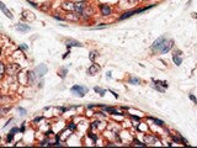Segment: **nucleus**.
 <instances>
[{
    "instance_id": "obj_2",
    "label": "nucleus",
    "mask_w": 197,
    "mask_h": 148,
    "mask_svg": "<svg viewBox=\"0 0 197 148\" xmlns=\"http://www.w3.org/2000/svg\"><path fill=\"white\" fill-rule=\"evenodd\" d=\"M46 73H47V67H46L44 64H40L38 67H36V68H35V71H33V72L30 73L29 79H30L31 82H33L35 78H42Z\"/></svg>"
},
{
    "instance_id": "obj_16",
    "label": "nucleus",
    "mask_w": 197,
    "mask_h": 148,
    "mask_svg": "<svg viewBox=\"0 0 197 148\" xmlns=\"http://www.w3.org/2000/svg\"><path fill=\"white\" fill-rule=\"evenodd\" d=\"M17 131H19L17 128H12V130H11V132L9 133V136H7V142H11V141H12V137H14V135H15Z\"/></svg>"
},
{
    "instance_id": "obj_11",
    "label": "nucleus",
    "mask_w": 197,
    "mask_h": 148,
    "mask_svg": "<svg viewBox=\"0 0 197 148\" xmlns=\"http://www.w3.org/2000/svg\"><path fill=\"white\" fill-rule=\"evenodd\" d=\"M144 140H145V143L147 145H157V143H159V141L157 140L155 137H153V136H145L144 137Z\"/></svg>"
},
{
    "instance_id": "obj_19",
    "label": "nucleus",
    "mask_w": 197,
    "mask_h": 148,
    "mask_svg": "<svg viewBox=\"0 0 197 148\" xmlns=\"http://www.w3.org/2000/svg\"><path fill=\"white\" fill-rule=\"evenodd\" d=\"M95 91H96V92H99V94L101 95V96H104V95H105V90H104V89H101V88H99V86H96V88H95Z\"/></svg>"
},
{
    "instance_id": "obj_26",
    "label": "nucleus",
    "mask_w": 197,
    "mask_h": 148,
    "mask_svg": "<svg viewBox=\"0 0 197 148\" xmlns=\"http://www.w3.org/2000/svg\"><path fill=\"white\" fill-rule=\"evenodd\" d=\"M95 57H96V52H91L90 53V59H91V61H94Z\"/></svg>"
},
{
    "instance_id": "obj_27",
    "label": "nucleus",
    "mask_w": 197,
    "mask_h": 148,
    "mask_svg": "<svg viewBox=\"0 0 197 148\" xmlns=\"http://www.w3.org/2000/svg\"><path fill=\"white\" fill-rule=\"evenodd\" d=\"M190 99H191L192 101H194V103H197V99L195 98V96H194V95H190Z\"/></svg>"
},
{
    "instance_id": "obj_28",
    "label": "nucleus",
    "mask_w": 197,
    "mask_h": 148,
    "mask_svg": "<svg viewBox=\"0 0 197 148\" xmlns=\"http://www.w3.org/2000/svg\"><path fill=\"white\" fill-rule=\"evenodd\" d=\"M19 111L21 112V115H25V112H26V111H25L24 109H19Z\"/></svg>"
},
{
    "instance_id": "obj_10",
    "label": "nucleus",
    "mask_w": 197,
    "mask_h": 148,
    "mask_svg": "<svg viewBox=\"0 0 197 148\" xmlns=\"http://www.w3.org/2000/svg\"><path fill=\"white\" fill-rule=\"evenodd\" d=\"M100 72V66L99 64H93L89 69H88V74H90V75H95L96 73Z\"/></svg>"
},
{
    "instance_id": "obj_29",
    "label": "nucleus",
    "mask_w": 197,
    "mask_h": 148,
    "mask_svg": "<svg viewBox=\"0 0 197 148\" xmlns=\"http://www.w3.org/2000/svg\"><path fill=\"white\" fill-rule=\"evenodd\" d=\"M130 1H132V3H134V1H137V0H130Z\"/></svg>"
},
{
    "instance_id": "obj_20",
    "label": "nucleus",
    "mask_w": 197,
    "mask_h": 148,
    "mask_svg": "<svg viewBox=\"0 0 197 148\" xmlns=\"http://www.w3.org/2000/svg\"><path fill=\"white\" fill-rule=\"evenodd\" d=\"M4 72H5V67H4V64L0 62V78H1V75H3Z\"/></svg>"
},
{
    "instance_id": "obj_9",
    "label": "nucleus",
    "mask_w": 197,
    "mask_h": 148,
    "mask_svg": "<svg viewBox=\"0 0 197 148\" xmlns=\"http://www.w3.org/2000/svg\"><path fill=\"white\" fill-rule=\"evenodd\" d=\"M62 9H63V10H67V11H74L75 10V6H74V4H73V3L65 1V3L62 4Z\"/></svg>"
},
{
    "instance_id": "obj_6",
    "label": "nucleus",
    "mask_w": 197,
    "mask_h": 148,
    "mask_svg": "<svg viewBox=\"0 0 197 148\" xmlns=\"http://www.w3.org/2000/svg\"><path fill=\"white\" fill-rule=\"evenodd\" d=\"M172 59H174V62H175V64H176V66H180V64L182 63L181 51H176V52L174 53V56H172Z\"/></svg>"
},
{
    "instance_id": "obj_3",
    "label": "nucleus",
    "mask_w": 197,
    "mask_h": 148,
    "mask_svg": "<svg viewBox=\"0 0 197 148\" xmlns=\"http://www.w3.org/2000/svg\"><path fill=\"white\" fill-rule=\"evenodd\" d=\"M72 92H73V94H75V95H78V96H80V98H83L86 92H88V88L81 86V85H74L72 88Z\"/></svg>"
},
{
    "instance_id": "obj_21",
    "label": "nucleus",
    "mask_w": 197,
    "mask_h": 148,
    "mask_svg": "<svg viewBox=\"0 0 197 148\" xmlns=\"http://www.w3.org/2000/svg\"><path fill=\"white\" fill-rule=\"evenodd\" d=\"M155 84H160V85H163L164 88H168V83H166V82H159V80H155Z\"/></svg>"
},
{
    "instance_id": "obj_18",
    "label": "nucleus",
    "mask_w": 197,
    "mask_h": 148,
    "mask_svg": "<svg viewBox=\"0 0 197 148\" xmlns=\"http://www.w3.org/2000/svg\"><path fill=\"white\" fill-rule=\"evenodd\" d=\"M67 43H68V46H83L80 42H76V41H73V40H69V41H67Z\"/></svg>"
},
{
    "instance_id": "obj_15",
    "label": "nucleus",
    "mask_w": 197,
    "mask_h": 148,
    "mask_svg": "<svg viewBox=\"0 0 197 148\" xmlns=\"http://www.w3.org/2000/svg\"><path fill=\"white\" fill-rule=\"evenodd\" d=\"M136 12H138V10H134V11H128V12H125L123 15L121 16V20H125V18H127V17H130V16H132L133 14H136Z\"/></svg>"
},
{
    "instance_id": "obj_22",
    "label": "nucleus",
    "mask_w": 197,
    "mask_h": 148,
    "mask_svg": "<svg viewBox=\"0 0 197 148\" xmlns=\"http://www.w3.org/2000/svg\"><path fill=\"white\" fill-rule=\"evenodd\" d=\"M58 73H59V72H58ZM65 73H67V69H62L61 73H59V75H61L62 78H64V77H65Z\"/></svg>"
},
{
    "instance_id": "obj_4",
    "label": "nucleus",
    "mask_w": 197,
    "mask_h": 148,
    "mask_svg": "<svg viewBox=\"0 0 197 148\" xmlns=\"http://www.w3.org/2000/svg\"><path fill=\"white\" fill-rule=\"evenodd\" d=\"M5 71L9 75H15V74H17L21 71V67L16 63H12V64H9V66L5 68Z\"/></svg>"
},
{
    "instance_id": "obj_25",
    "label": "nucleus",
    "mask_w": 197,
    "mask_h": 148,
    "mask_svg": "<svg viewBox=\"0 0 197 148\" xmlns=\"http://www.w3.org/2000/svg\"><path fill=\"white\" fill-rule=\"evenodd\" d=\"M134 146H140V147H144L145 145H144V143H140L139 141H137V140H134Z\"/></svg>"
},
{
    "instance_id": "obj_1",
    "label": "nucleus",
    "mask_w": 197,
    "mask_h": 148,
    "mask_svg": "<svg viewBox=\"0 0 197 148\" xmlns=\"http://www.w3.org/2000/svg\"><path fill=\"white\" fill-rule=\"evenodd\" d=\"M172 45H174L172 40H169L166 37H159L153 43L152 48L154 52H157V53H166L172 48Z\"/></svg>"
},
{
    "instance_id": "obj_12",
    "label": "nucleus",
    "mask_w": 197,
    "mask_h": 148,
    "mask_svg": "<svg viewBox=\"0 0 197 148\" xmlns=\"http://www.w3.org/2000/svg\"><path fill=\"white\" fill-rule=\"evenodd\" d=\"M0 10H1L4 14H5V15H6L9 18H12V14H11V11H9L7 8L4 5V3H1V1H0Z\"/></svg>"
},
{
    "instance_id": "obj_17",
    "label": "nucleus",
    "mask_w": 197,
    "mask_h": 148,
    "mask_svg": "<svg viewBox=\"0 0 197 148\" xmlns=\"http://www.w3.org/2000/svg\"><path fill=\"white\" fill-rule=\"evenodd\" d=\"M79 15H78V14H70L69 16H68V18H69V20H73V21H78L79 20Z\"/></svg>"
},
{
    "instance_id": "obj_7",
    "label": "nucleus",
    "mask_w": 197,
    "mask_h": 148,
    "mask_svg": "<svg viewBox=\"0 0 197 148\" xmlns=\"http://www.w3.org/2000/svg\"><path fill=\"white\" fill-rule=\"evenodd\" d=\"M72 135V130H64V131L61 133V135L58 136V138H59V141H67V138L69 137Z\"/></svg>"
},
{
    "instance_id": "obj_30",
    "label": "nucleus",
    "mask_w": 197,
    "mask_h": 148,
    "mask_svg": "<svg viewBox=\"0 0 197 148\" xmlns=\"http://www.w3.org/2000/svg\"><path fill=\"white\" fill-rule=\"evenodd\" d=\"M0 53H1V49H0Z\"/></svg>"
},
{
    "instance_id": "obj_23",
    "label": "nucleus",
    "mask_w": 197,
    "mask_h": 148,
    "mask_svg": "<svg viewBox=\"0 0 197 148\" xmlns=\"http://www.w3.org/2000/svg\"><path fill=\"white\" fill-rule=\"evenodd\" d=\"M150 120H153V121H155V122H157V123L159 125V126H163V125H164V122H163V121H160V120H157V119H150Z\"/></svg>"
},
{
    "instance_id": "obj_13",
    "label": "nucleus",
    "mask_w": 197,
    "mask_h": 148,
    "mask_svg": "<svg viewBox=\"0 0 197 148\" xmlns=\"http://www.w3.org/2000/svg\"><path fill=\"white\" fill-rule=\"evenodd\" d=\"M101 12H102V15L107 16L111 14V9H110L108 5H101Z\"/></svg>"
},
{
    "instance_id": "obj_8",
    "label": "nucleus",
    "mask_w": 197,
    "mask_h": 148,
    "mask_svg": "<svg viewBox=\"0 0 197 148\" xmlns=\"http://www.w3.org/2000/svg\"><path fill=\"white\" fill-rule=\"evenodd\" d=\"M22 17H24L25 20H27V21H33L35 20V14L29 11V10H25L24 12H22Z\"/></svg>"
},
{
    "instance_id": "obj_5",
    "label": "nucleus",
    "mask_w": 197,
    "mask_h": 148,
    "mask_svg": "<svg viewBox=\"0 0 197 148\" xmlns=\"http://www.w3.org/2000/svg\"><path fill=\"white\" fill-rule=\"evenodd\" d=\"M74 6H75V11H76V12L83 14V11L85 10V8L88 6V3H85V1H80V3L74 4Z\"/></svg>"
},
{
    "instance_id": "obj_14",
    "label": "nucleus",
    "mask_w": 197,
    "mask_h": 148,
    "mask_svg": "<svg viewBox=\"0 0 197 148\" xmlns=\"http://www.w3.org/2000/svg\"><path fill=\"white\" fill-rule=\"evenodd\" d=\"M16 30L22 31V32H27V31H30V26L29 25H21V24H19V25H16Z\"/></svg>"
},
{
    "instance_id": "obj_24",
    "label": "nucleus",
    "mask_w": 197,
    "mask_h": 148,
    "mask_svg": "<svg viewBox=\"0 0 197 148\" xmlns=\"http://www.w3.org/2000/svg\"><path fill=\"white\" fill-rule=\"evenodd\" d=\"M130 83H132V84H137V83H139V79H137V78H132V79L130 80Z\"/></svg>"
}]
</instances>
